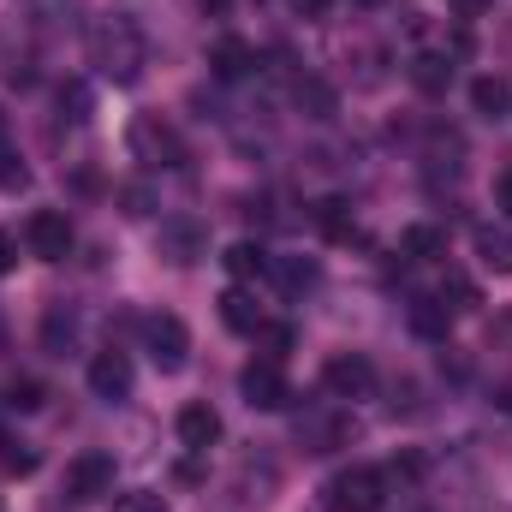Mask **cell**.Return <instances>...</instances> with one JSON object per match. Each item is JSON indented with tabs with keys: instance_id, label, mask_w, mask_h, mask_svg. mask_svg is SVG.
Returning <instances> with one entry per match:
<instances>
[{
	"instance_id": "obj_1",
	"label": "cell",
	"mask_w": 512,
	"mask_h": 512,
	"mask_svg": "<svg viewBox=\"0 0 512 512\" xmlns=\"http://www.w3.org/2000/svg\"><path fill=\"white\" fill-rule=\"evenodd\" d=\"M90 66H96L108 84H120V90H131V84L143 78L149 42H143V30H137L131 12H102V18L90 24Z\"/></svg>"
},
{
	"instance_id": "obj_2",
	"label": "cell",
	"mask_w": 512,
	"mask_h": 512,
	"mask_svg": "<svg viewBox=\"0 0 512 512\" xmlns=\"http://www.w3.org/2000/svg\"><path fill=\"white\" fill-rule=\"evenodd\" d=\"M137 340H143V352H149V364H155L161 376H179V370L191 364V328H185L173 310L137 316Z\"/></svg>"
},
{
	"instance_id": "obj_3",
	"label": "cell",
	"mask_w": 512,
	"mask_h": 512,
	"mask_svg": "<svg viewBox=\"0 0 512 512\" xmlns=\"http://www.w3.org/2000/svg\"><path fill=\"white\" fill-rule=\"evenodd\" d=\"M387 501V471L382 465H346L328 477L322 489V507L328 512H382Z\"/></svg>"
},
{
	"instance_id": "obj_4",
	"label": "cell",
	"mask_w": 512,
	"mask_h": 512,
	"mask_svg": "<svg viewBox=\"0 0 512 512\" xmlns=\"http://www.w3.org/2000/svg\"><path fill=\"white\" fill-rule=\"evenodd\" d=\"M126 149H131V161H143L149 173L185 167V143H179V131L167 126L161 114H137V120L126 126Z\"/></svg>"
},
{
	"instance_id": "obj_5",
	"label": "cell",
	"mask_w": 512,
	"mask_h": 512,
	"mask_svg": "<svg viewBox=\"0 0 512 512\" xmlns=\"http://www.w3.org/2000/svg\"><path fill=\"white\" fill-rule=\"evenodd\" d=\"M155 251L167 256L173 268H191L209 256V221L203 215H167L161 233H155Z\"/></svg>"
},
{
	"instance_id": "obj_6",
	"label": "cell",
	"mask_w": 512,
	"mask_h": 512,
	"mask_svg": "<svg viewBox=\"0 0 512 512\" xmlns=\"http://www.w3.org/2000/svg\"><path fill=\"white\" fill-rule=\"evenodd\" d=\"M376 364L364 358V352H340V358H328L322 364V387H328V399H370L376 393Z\"/></svg>"
},
{
	"instance_id": "obj_7",
	"label": "cell",
	"mask_w": 512,
	"mask_h": 512,
	"mask_svg": "<svg viewBox=\"0 0 512 512\" xmlns=\"http://www.w3.org/2000/svg\"><path fill=\"white\" fill-rule=\"evenodd\" d=\"M24 245H30L36 262H66L72 256V221H66V209H36L24 221Z\"/></svg>"
},
{
	"instance_id": "obj_8",
	"label": "cell",
	"mask_w": 512,
	"mask_h": 512,
	"mask_svg": "<svg viewBox=\"0 0 512 512\" xmlns=\"http://www.w3.org/2000/svg\"><path fill=\"white\" fill-rule=\"evenodd\" d=\"M239 393H245L251 411H286V405H292V382H286L280 364H268V358H256V364L239 370Z\"/></svg>"
},
{
	"instance_id": "obj_9",
	"label": "cell",
	"mask_w": 512,
	"mask_h": 512,
	"mask_svg": "<svg viewBox=\"0 0 512 512\" xmlns=\"http://www.w3.org/2000/svg\"><path fill=\"white\" fill-rule=\"evenodd\" d=\"M66 495H72V501H102V495H114V453H102V447L78 453V459L66 465Z\"/></svg>"
},
{
	"instance_id": "obj_10",
	"label": "cell",
	"mask_w": 512,
	"mask_h": 512,
	"mask_svg": "<svg viewBox=\"0 0 512 512\" xmlns=\"http://www.w3.org/2000/svg\"><path fill=\"white\" fill-rule=\"evenodd\" d=\"M173 429H179V447H185V453H209V447L221 441V411H215L209 399H191V405H179Z\"/></svg>"
},
{
	"instance_id": "obj_11",
	"label": "cell",
	"mask_w": 512,
	"mask_h": 512,
	"mask_svg": "<svg viewBox=\"0 0 512 512\" xmlns=\"http://www.w3.org/2000/svg\"><path fill=\"white\" fill-rule=\"evenodd\" d=\"M131 358L120 352V346H108V352H96L90 358V393L96 399H108V405H120V399H131Z\"/></svg>"
},
{
	"instance_id": "obj_12",
	"label": "cell",
	"mask_w": 512,
	"mask_h": 512,
	"mask_svg": "<svg viewBox=\"0 0 512 512\" xmlns=\"http://www.w3.org/2000/svg\"><path fill=\"white\" fill-rule=\"evenodd\" d=\"M274 489H280V465L274 459H239V471H233V501L239 507H268L274 501Z\"/></svg>"
},
{
	"instance_id": "obj_13",
	"label": "cell",
	"mask_w": 512,
	"mask_h": 512,
	"mask_svg": "<svg viewBox=\"0 0 512 512\" xmlns=\"http://www.w3.org/2000/svg\"><path fill=\"white\" fill-rule=\"evenodd\" d=\"M298 441H304V453H334V447L352 441V417H340V411L298 417Z\"/></svg>"
},
{
	"instance_id": "obj_14",
	"label": "cell",
	"mask_w": 512,
	"mask_h": 512,
	"mask_svg": "<svg viewBox=\"0 0 512 512\" xmlns=\"http://www.w3.org/2000/svg\"><path fill=\"white\" fill-rule=\"evenodd\" d=\"M209 72H215L221 84L251 78V72H256V48L245 42V36H215V48H209Z\"/></svg>"
},
{
	"instance_id": "obj_15",
	"label": "cell",
	"mask_w": 512,
	"mask_h": 512,
	"mask_svg": "<svg viewBox=\"0 0 512 512\" xmlns=\"http://www.w3.org/2000/svg\"><path fill=\"white\" fill-rule=\"evenodd\" d=\"M24 12L36 36H72L84 18V0H24Z\"/></svg>"
},
{
	"instance_id": "obj_16",
	"label": "cell",
	"mask_w": 512,
	"mask_h": 512,
	"mask_svg": "<svg viewBox=\"0 0 512 512\" xmlns=\"http://www.w3.org/2000/svg\"><path fill=\"white\" fill-rule=\"evenodd\" d=\"M292 108H298L304 120H316V126H322V120H334V114H340V96H334L316 72H298V78H292Z\"/></svg>"
},
{
	"instance_id": "obj_17",
	"label": "cell",
	"mask_w": 512,
	"mask_h": 512,
	"mask_svg": "<svg viewBox=\"0 0 512 512\" xmlns=\"http://www.w3.org/2000/svg\"><path fill=\"white\" fill-rule=\"evenodd\" d=\"M399 256H405V262H441V256H447V227L411 221V227L399 233Z\"/></svg>"
},
{
	"instance_id": "obj_18",
	"label": "cell",
	"mask_w": 512,
	"mask_h": 512,
	"mask_svg": "<svg viewBox=\"0 0 512 512\" xmlns=\"http://www.w3.org/2000/svg\"><path fill=\"white\" fill-rule=\"evenodd\" d=\"M405 322H411L417 340H447V328H453V304H447V298H411Z\"/></svg>"
},
{
	"instance_id": "obj_19",
	"label": "cell",
	"mask_w": 512,
	"mask_h": 512,
	"mask_svg": "<svg viewBox=\"0 0 512 512\" xmlns=\"http://www.w3.org/2000/svg\"><path fill=\"white\" fill-rule=\"evenodd\" d=\"M42 346H48V352H72V346H78V304L54 298V304L42 310Z\"/></svg>"
},
{
	"instance_id": "obj_20",
	"label": "cell",
	"mask_w": 512,
	"mask_h": 512,
	"mask_svg": "<svg viewBox=\"0 0 512 512\" xmlns=\"http://www.w3.org/2000/svg\"><path fill=\"white\" fill-rule=\"evenodd\" d=\"M221 322H227L233 334H256V328H262V304H256V298L245 292V286H239V280L221 292Z\"/></svg>"
},
{
	"instance_id": "obj_21",
	"label": "cell",
	"mask_w": 512,
	"mask_h": 512,
	"mask_svg": "<svg viewBox=\"0 0 512 512\" xmlns=\"http://www.w3.org/2000/svg\"><path fill=\"white\" fill-rule=\"evenodd\" d=\"M453 66H459V60H447V54H435V48H423V54L411 60V84H417L423 96H441V90L453 84Z\"/></svg>"
},
{
	"instance_id": "obj_22",
	"label": "cell",
	"mask_w": 512,
	"mask_h": 512,
	"mask_svg": "<svg viewBox=\"0 0 512 512\" xmlns=\"http://www.w3.org/2000/svg\"><path fill=\"white\" fill-rule=\"evenodd\" d=\"M268 274L280 280V292H310V286L322 280L316 256H268Z\"/></svg>"
},
{
	"instance_id": "obj_23",
	"label": "cell",
	"mask_w": 512,
	"mask_h": 512,
	"mask_svg": "<svg viewBox=\"0 0 512 512\" xmlns=\"http://www.w3.org/2000/svg\"><path fill=\"white\" fill-rule=\"evenodd\" d=\"M471 108L483 114V120H507V108H512V84L507 78H471Z\"/></svg>"
},
{
	"instance_id": "obj_24",
	"label": "cell",
	"mask_w": 512,
	"mask_h": 512,
	"mask_svg": "<svg viewBox=\"0 0 512 512\" xmlns=\"http://www.w3.org/2000/svg\"><path fill=\"white\" fill-rule=\"evenodd\" d=\"M221 262H227V274H233L239 286H251V280H262V274H268V251H262L256 239H239V245H227V256H221Z\"/></svg>"
},
{
	"instance_id": "obj_25",
	"label": "cell",
	"mask_w": 512,
	"mask_h": 512,
	"mask_svg": "<svg viewBox=\"0 0 512 512\" xmlns=\"http://www.w3.org/2000/svg\"><path fill=\"white\" fill-rule=\"evenodd\" d=\"M477 256H483L495 274H512V221H501V227H477Z\"/></svg>"
},
{
	"instance_id": "obj_26",
	"label": "cell",
	"mask_w": 512,
	"mask_h": 512,
	"mask_svg": "<svg viewBox=\"0 0 512 512\" xmlns=\"http://www.w3.org/2000/svg\"><path fill=\"white\" fill-rule=\"evenodd\" d=\"M251 340H256V352H262L268 364H280V358L292 352V340H298V334H292V322H268V316H262V328H256Z\"/></svg>"
},
{
	"instance_id": "obj_27",
	"label": "cell",
	"mask_w": 512,
	"mask_h": 512,
	"mask_svg": "<svg viewBox=\"0 0 512 512\" xmlns=\"http://www.w3.org/2000/svg\"><path fill=\"white\" fill-rule=\"evenodd\" d=\"M42 465V453L30 447V441H12V435H0V471H12V477H30Z\"/></svg>"
},
{
	"instance_id": "obj_28",
	"label": "cell",
	"mask_w": 512,
	"mask_h": 512,
	"mask_svg": "<svg viewBox=\"0 0 512 512\" xmlns=\"http://www.w3.org/2000/svg\"><path fill=\"white\" fill-rule=\"evenodd\" d=\"M30 185V167H24V155L12 149V143H0V191H24Z\"/></svg>"
},
{
	"instance_id": "obj_29",
	"label": "cell",
	"mask_w": 512,
	"mask_h": 512,
	"mask_svg": "<svg viewBox=\"0 0 512 512\" xmlns=\"http://www.w3.org/2000/svg\"><path fill=\"white\" fill-rule=\"evenodd\" d=\"M84 114H90V90L72 78V84H60V120H72V126H84Z\"/></svg>"
},
{
	"instance_id": "obj_30",
	"label": "cell",
	"mask_w": 512,
	"mask_h": 512,
	"mask_svg": "<svg viewBox=\"0 0 512 512\" xmlns=\"http://www.w3.org/2000/svg\"><path fill=\"white\" fill-rule=\"evenodd\" d=\"M120 209L126 215H155V191L143 179H131V185H120Z\"/></svg>"
},
{
	"instance_id": "obj_31",
	"label": "cell",
	"mask_w": 512,
	"mask_h": 512,
	"mask_svg": "<svg viewBox=\"0 0 512 512\" xmlns=\"http://www.w3.org/2000/svg\"><path fill=\"white\" fill-rule=\"evenodd\" d=\"M114 512H167V501H161L155 489H126V495L114 501Z\"/></svg>"
},
{
	"instance_id": "obj_32",
	"label": "cell",
	"mask_w": 512,
	"mask_h": 512,
	"mask_svg": "<svg viewBox=\"0 0 512 512\" xmlns=\"http://www.w3.org/2000/svg\"><path fill=\"white\" fill-rule=\"evenodd\" d=\"M6 405H12V411H36V405H42V382H30V376H24V382H12Z\"/></svg>"
},
{
	"instance_id": "obj_33",
	"label": "cell",
	"mask_w": 512,
	"mask_h": 512,
	"mask_svg": "<svg viewBox=\"0 0 512 512\" xmlns=\"http://www.w3.org/2000/svg\"><path fill=\"white\" fill-rule=\"evenodd\" d=\"M441 292H453V298H459L453 310H477V286H471L465 274H447V286H441Z\"/></svg>"
},
{
	"instance_id": "obj_34",
	"label": "cell",
	"mask_w": 512,
	"mask_h": 512,
	"mask_svg": "<svg viewBox=\"0 0 512 512\" xmlns=\"http://www.w3.org/2000/svg\"><path fill=\"white\" fill-rule=\"evenodd\" d=\"M489 346H495V352H507L512 346V310H501V316L489 322Z\"/></svg>"
},
{
	"instance_id": "obj_35",
	"label": "cell",
	"mask_w": 512,
	"mask_h": 512,
	"mask_svg": "<svg viewBox=\"0 0 512 512\" xmlns=\"http://www.w3.org/2000/svg\"><path fill=\"white\" fill-rule=\"evenodd\" d=\"M495 209H501V215L512 221V167L501 173V179H495Z\"/></svg>"
},
{
	"instance_id": "obj_36",
	"label": "cell",
	"mask_w": 512,
	"mask_h": 512,
	"mask_svg": "<svg viewBox=\"0 0 512 512\" xmlns=\"http://www.w3.org/2000/svg\"><path fill=\"white\" fill-rule=\"evenodd\" d=\"M12 262H18V239L0 227V274H12Z\"/></svg>"
},
{
	"instance_id": "obj_37",
	"label": "cell",
	"mask_w": 512,
	"mask_h": 512,
	"mask_svg": "<svg viewBox=\"0 0 512 512\" xmlns=\"http://www.w3.org/2000/svg\"><path fill=\"white\" fill-rule=\"evenodd\" d=\"M328 6L334 0H292V12H304V18H328Z\"/></svg>"
},
{
	"instance_id": "obj_38",
	"label": "cell",
	"mask_w": 512,
	"mask_h": 512,
	"mask_svg": "<svg viewBox=\"0 0 512 512\" xmlns=\"http://www.w3.org/2000/svg\"><path fill=\"white\" fill-rule=\"evenodd\" d=\"M221 6H227V0H203V12H221Z\"/></svg>"
},
{
	"instance_id": "obj_39",
	"label": "cell",
	"mask_w": 512,
	"mask_h": 512,
	"mask_svg": "<svg viewBox=\"0 0 512 512\" xmlns=\"http://www.w3.org/2000/svg\"><path fill=\"white\" fill-rule=\"evenodd\" d=\"M352 6H370V12H376V6H387V0H352Z\"/></svg>"
},
{
	"instance_id": "obj_40",
	"label": "cell",
	"mask_w": 512,
	"mask_h": 512,
	"mask_svg": "<svg viewBox=\"0 0 512 512\" xmlns=\"http://www.w3.org/2000/svg\"><path fill=\"white\" fill-rule=\"evenodd\" d=\"M417 512H429V507H417Z\"/></svg>"
},
{
	"instance_id": "obj_41",
	"label": "cell",
	"mask_w": 512,
	"mask_h": 512,
	"mask_svg": "<svg viewBox=\"0 0 512 512\" xmlns=\"http://www.w3.org/2000/svg\"><path fill=\"white\" fill-rule=\"evenodd\" d=\"M0 405H6V399H0Z\"/></svg>"
}]
</instances>
